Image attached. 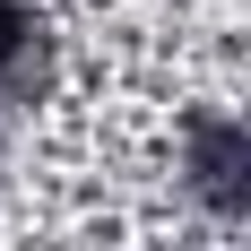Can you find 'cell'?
<instances>
[{
	"mask_svg": "<svg viewBox=\"0 0 251 251\" xmlns=\"http://www.w3.org/2000/svg\"><path fill=\"white\" fill-rule=\"evenodd\" d=\"M182 191L217 217H251V122L208 104L182 122Z\"/></svg>",
	"mask_w": 251,
	"mask_h": 251,
	"instance_id": "obj_1",
	"label": "cell"
}]
</instances>
